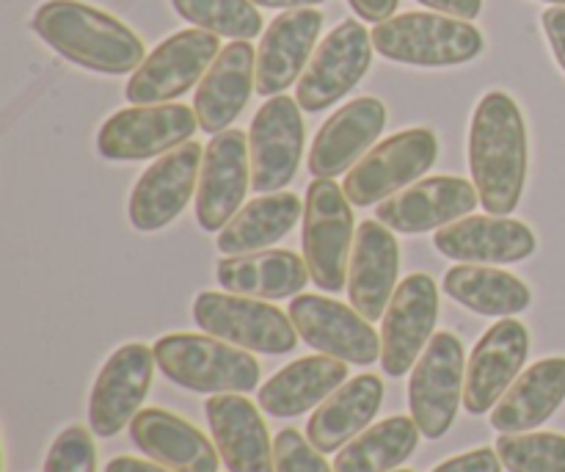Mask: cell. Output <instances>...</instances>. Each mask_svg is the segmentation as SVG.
Listing matches in <instances>:
<instances>
[{
    "label": "cell",
    "mask_w": 565,
    "mask_h": 472,
    "mask_svg": "<svg viewBox=\"0 0 565 472\" xmlns=\"http://www.w3.org/2000/svg\"><path fill=\"white\" fill-rule=\"evenodd\" d=\"M445 293L461 307L491 318H511L524 313L533 293L519 276L489 265L461 263L445 274Z\"/></svg>",
    "instance_id": "1f68e13d"
},
{
    "label": "cell",
    "mask_w": 565,
    "mask_h": 472,
    "mask_svg": "<svg viewBox=\"0 0 565 472\" xmlns=\"http://www.w3.org/2000/svg\"><path fill=\"white\" fill-rule=\"evenodd\" d=\"M348 381V363L329 357H303L270 376L259 387V407L270 418H298L318 409L334 390Z\"/></svg>",
    "instance_id": "f1b7e54d"
},
{
    "label": "cell",
    "mask_w": 565,
    "mask_h": 472,
    "mask_svg": "<svg viewBox=\"0 0 565 472\" xmlns=\"http://www.w3.org/2000/svg\"><path fill=\"white\" fill-rule=\"evenodd\" d=\"M31 25L55 53L99 75H127L147 59L132 28L81 0H44Z\"/></svg>",
    "instance_id": "7a4b0ae2"
},
{
    "label": "cell",
    "mask_w": 565,
    "mask_h": 472,
    "mask_svg": "<svg viewBox=\"0 0 565 472\" xmlns=\"http://www.w3.org/2000/svg\"><path fill=\"white\" fill-rule=\"evenodd\" d=\"M193 321L207 335L254 354L281 357L298 346L290 315L263 298L202 291L193 302Z\"/></svg>",
    "instance_id": "8992f818"
},
{
    "label": "cell",
    "mask_w": 565,
    "mask_h": 472,
    "mask_svg": "<svg viewBox=\"0 0 565 472\" xmlns=\"http://www.w3.org/2000/svg\"><path fill=\"white\" fill-rule=\"evenodd\" d=\"M348 3H351V9L356 11L364 22H375V25H379V22L390 20V17L395 14L401 0H348Z\"/></svg>",
    "instance_id": "60d3db41"
},
{
    "label": "cell",
    "mask_w": 565,
    "mask_h": 472,
    "mask_svg": "<svg viewBox=\"0 0 565 472\" xmlns=\"http://www.w3.org/2000/svg\"><path fill=\"white\" fill-rule=\"evenodd\" d=\"M401 271V243L386 224L373 219L356 227L351 269H348V298L353 310L367 321L384 318L397 291Z\"/></svg>",
    "instance_id": "7402d4cb"
},
{
    "label": "cell",
    "mask_w": 565,
    "mask_h": 472,
    "mask_svg": "<svg viewBox=\"0 0 565 472\" xmlns=\"http://www.w3.org/2000/svg\"><path fill=\"white\" fill-rule=\"evenodd\" d=\"M494 448L508 472H565V434H552V431L500 434Z\"/></svg>",
    "instance_id": "e575fe53"
},
{
    "label": "cell",
    "mask_w": 565,
    "mask_h": 472,
    "mask_svg": "<svg viewBox=\"0 0 565 472\" xmlns=\"http://www.w3.org/2000/svg\"><path fill=\"white\" fill-rule=\"evenodd\" d=\"M541 25H544L546 42H550L552 53H555L557 64L565 72V6H552L541 14Z\"/></svg>",
    "instance_id": "f35d334b"
},
{
    "label": "cell",
    "mask_w": 565,
    "mask_h": 472,
    "mask_svg": "<svg viewBox=\"0 0 565 472\" xmlns=\"http://www.w3.org/2000/svg\"><path fill=\"white\" fill-rule=\"evenodd\" d=\"M130 437L152 462L174 472H218V448L188 420L166 409H141L130 423Z\"/></svg>",
    "instance_id": "484cf974"
},
{
    "label": "cell",
    "mask_w": 565,
    "mask_h": 472,
    "mask_svg": "<svg viewBox=\"0 0 565 472\" xmlns=\"http://www.w3.org/2000/svg\"><path fill=\"white\" fill-rule=\"evenodd\" d=\"M463 343L452 332L430 337L408 381V409L425 440H441L456 423L467 385Z\"/></svg>",
    "instance_id": "ba28073f"
},
{
    "label": "cell",
    "mask_w": 565,
    "mask_h": 472,
    "mask_svg": "<svg viewBox=\"0 0 565 472\" xmlns=\"http://www.w3.org/2000/svg\"><path fill=\"white\" fill-rule=\"evenodd\" d=\"M44 472H97V448L83 426H70L55 437Z\"/></svg>",
    "instance_id": "d590c367"
},
{
    "label": "cell",
    "mask_w": 565,
    "mask_h": 472,
    "mask_svg": "<svg viewBox=\"0 0 565 472\" xmlns=\"http://www.w3.org/2000/svg\"><path fill=\"white\" fill-rule=\"evenodd\" d=\"M434 247L458 263L502 265L533 258L539 241L527 224L508 216H463L436 230Z\"/></svg>",
    "instance_id": "ffe728a7"
},
{
    "label": "cell",
    "mask_w": 565,
    "mask_h": 472,
    "mask_svg": "<svg viewBox=\"0 0 565 472\" xmlns=\"http://www.w3.org/2000/svg\"><path fill=\"white\" fill-rule=\"evenodd\" d=\"M419 426L414 418H386L364 429L356 440L337 451L334 472H395L417 451Z\"/></svg>",
    "instance_id": "d6a6232c"
},
{
    "label": "cell",
    "mask_w": 565,
    "mask_h": 472,
    "mask_svg": "<svg viewBox=\"0 0 565 472\" xmlns=\"http://www.w3.org/2000/svg\"><path fill=\"white\" fill-rule=\"evenodd\" d=\"M154 363L160 374L177 387L193 392H246L257 390L259 363L232 343L213 335H166L154 343Z\"/></svg>",
    "instance_id": "3957f363"
},
{
    "label": "cell",
    "mask_w": 565,
    "mask_h": 472,
    "mask_svg": "<svg viewBox=\"0 0 565 472\" xmlns=\"http://www.w3.org/2000/svg\"><path fill=\"white\" fill-rule=\"evenodd\" d=\"M439 318V287L428 274H412L397 285L381 324V368L392 379L414 370L434 337Z\"/></svg>",
    "instance_id": "7c38bea8"
},
{
    "label": "cell",
    "mask_w": 565,
    "mask_h": 472,
    "mask_svg": "<svg viewBox=\"0 0 565 472\" xmlns=\"http://www.w3.org/2000/svg\"><path fill=\"white\" fill-rule=\"evenodd\" d=\"M439 155V141L428 127L395 133L375 144L356 166L345 175V197L353 208H373L395 197L408 182L428 175Z\"/></svg>",
    "instance_id": "52a82bcc"
},
{
    "label": "cell",
    "mask_w": 565,
    "mask_h": 472,
    "mask_svg": "<svg viewBox=\"0 0 565 472\" xmlns=\"http://www.w3.org/2000/svg\"><path fill=\"white\" fill-rule=\"evenodd\" d=\"M565 401V357L530 365L502 401L491 409V426L500 434H524L544 426Z\"/></svg>",
    "instance_id": "f546056e"
},
{
    "label": "cell",
    "mask_w": 565,
    "mask_h": 472,
    "mask_svg": "<svg viewBox=\"0 0 565 472\" xmlns=\"http://www.w3.org/2000/svg\"><path fill=\"white\" fill-rule=\"evenodd\" d=\"M204 149L196 141H185L154 160L130 193V224L138 232H158L169 227L191 202L202 175Z\"/></svg>",
    "instance_id": "9a60e30c"
},
{
    "label": "cell",
    "mask_w": 565,
    "mask_h": 472,
    "mask_svg": "<svg viewBox=\"0 0 565 472\" xmlns=\"http://www.w3.org/2000/svg\"><path fill=\"white\" fill-rule=\"evenodd\" d=\"M530 354V332L522 321L502 318L486 332L467 359L463 409L486 415L502 401L522 374Z\"/></svg>",
    "instance_id": "ac0fdd59"
},
{
    "label": "cell",
    "mask_w": 565,
    "mask_h": 472,
    "mask_svg": "<svg viewBox=\"0 0 565 472\" xmlns=\"http://www.w3.org/2000/svg\"><path fill=\"white\" fill-rule=\"evenodd\" d=\"M257 88V50L252 42L226 44L199 83L193 94V111H196L199 127L204 133H221L243 114Z\"/></svg>",
    "instance_id": "d4e9b609"
},
{
    "label": "cell",
    "mask_w": 565,
    "mask_h": 472,
    "mask_svg": "<svg viewBox=\"0 0 565 472\" xmlns=\"http://www.w3.org/2000/svg\"><path fill=\"white\" fill-rule=\"evenodd\" d=\"M252 188L257 193H279L292 182L303 155V116L298 99L287 94L265 99L248 130Z\"/></svg>",
    "instance_id": "4fadbf2b"
},
{
    "label": "cell",
    "mask_w": 565,
    "mask_h": 472,
    "mask_svg": "<svg viewBox=\"0 0 565 472\" xmlns=\"http://www.w3.org/2000/svg\"><path fill=\"white\" fill-rule=\"evenodd\" d=\"M309 280L326 293H340L348 282L353 247V208L340 186L329 177L309 182L301 232Z\"/></svg>",
    "instance_id": "5b68a950"
},
{
    "label": "cell",
    "mask_w": 565,
    "mask_h": 472,
    "mask_svg": "<svg viewBox=\"0 0 565 472\" xmlns=\"http://www.w3.org/2000/svg\"><path fill=\"white\" fill-rule=\"evenodd\" d=\"M373 48L384 59L412 66H458L478 59L486 39L469 20L406 11L373 28Z\"/></svg>",
    "instance_id": "277c9868"
},
{
    "label": "cell",
    "mask_w": 565,
    "mask_h": 472,
    "mask_svg": "<svg viewBox=\"0 0 565 472\" xmlns=\"http://www.w3.org/2000/svg\"><path fill=\"white\" fill-rule=\"evenodd\" d=\"M196 111L182 103L130 105L116 111L99 127L97 149L108 160H147L191 141L196 133Z\"/></svg>",
    "instance_id": "30bf717a"
},
{
    "label": "cell",
    "mask_w": 565,
    "mask_h": 472,
    "mask_svg": "<svg viewBox=\"0 0 565 472\" xmlns=\"http://www.w3.org/2000/svg\"><path fill=\"white\" fill-rule=\"evenodd\" d=\"M373 61V33L356 20H345L320 42L296 86V99L309 114L331 108L359 86Z\"/></svg>",
    "instance_id": "8fae6325"
},
{
    "label": "cell",
    "mask_w": 565,
    "mask_h": 472,
    "mask_svg": "<svg viewBox=\"0 0 565 472\" xmlns=\"http://www.w3.org/2000/svg\"><path fill=\"white\" fill-rule=\"evenodd\" d=\"M215 280L226 293L281 302L301 293L309 282L307 260L287 249H263L252 254L224 258L215 265Z\"/></svg>",
    "instance_id": "83f0119b"
},
{
    "label": "cell",
    "mask_w": 565,
    "mask_h": 472,
    "mask_svg": "<svg viewBox=\"0 0 565 472\" xmlns=\"http://www.w3.org/2000/svg\"><path fill=\"white\" fill-rule=\"evenodd\" d=\"M381 403H384V381L379 376L362 374L345 381L312 412L307 426L309 442L320 453L342 451L373 423Z\"/></svg>",
    "instance_id": "4316f807"
},
{
    "label": "cell",
    "mask_w": 565,
    "mask_h": 472,
    "mask_svg": "<svg viewBox=\"0 0 565 472\" xmlns=\"http://www.w3.org/2000/svg\"><path fill=\"white\" fill-rule=\"evenodd\" d=\"M254 6H263V9H309V6L326 3V0H252Z\"/></svg>",
    "instance_id": "7bdbcfd3"
},
{
    "label": "cell",
    "mask_w": 565,
    "mask_h": 472,
    "mask_svg": "<svg viewBox=\"0 0 565 472\" xmlns=\"http://www.w3.org/2000/svg\"><path fill=\"white\" fill-rule=\"evenodd\" d=\"M478 202L480 193L475 182L439 175L414 182L406 191H397L395 197L375 208V216L392 232L417 235V232L441 230V227L463 219L478 208Z\"/></svg>",
    "instance_id": "d6986e66"
},
{
    "label": "cell",
    "mask_w": 565,
    "mask_h": 472,
    "mask_svg": "<svg viewBox=\"0 0 565 472\" xmlns=\"http://www.w3.org/2000/svg\"><path fill=\"white\" fill-rule=\"evenodd\" d=\"M171 6L191 25L232 42H252L263 31V14L252 0H171Z\"/></svg>",
    "instance_id": "836d02e7"
},
{
    "label": "cell",
    "mask_w": 565,
    "mask_h": 472,
    "mask_svg": "<svg viewBox=\"0 0 565 472\" xmlns=\"http://www.w3.org/2000/svg\"><path fill=\"white\" fill-rule=\"evenodd\" d=\"M276 472H334L323 453L296 429H285L274 440Z\"/></svg>",
    "instance_id": "8d00e7d4"
},
{
    "label": "cell",
    "mask_w": 565,
    "mask_h": 472,
    "mask_svg": "<svg viewBox=\"0 0 565 472\" xmlns=\"http://www.w3.org/2000/svg\"><path fill=\"white\" fill-rule=\"evenodd\" d=\"M303 216V204L296 193H263L252 199L235 213V219L218 232V252L226 258L235 254L263 252V249L279 243L298 219Z\"/></svg>",
    "instance_id": "4dcf8cb0"
},
{
    "label": "cell",
    "mask_w": 565,
    "mask_h": 472,
    "mask_svg": "<svg viewBox=\"0 0 565 472\" xmlns=\"http://www.w3.org/2000/svg\"><path fill=\"white\" fill-rule=\"evenodd\" d=\"M221 462L230 472H276L274 442L263 415L241 392L213 396L204 407Z\"/></svg>",
    "instance_id": "cb8c5ba5"
},
{
    "label": "cell",
    "mask_w": 565,
    "mask_h": 472,
    "mask_svg": "<svg viewBox=\"0 0 565 472\" xmlns=\"http://www.w3.org/2000/svg\"><path fill=\"white\" fill-rule=\"evenodd\" d=\"M527 169L530 144L522 111L511 94L489 92L469 127V171L480 204L491 216H511L522 202Z\"/></svg>",
    "instance_id": "6da1fadb"
},
{
    "label": "cell",
    "mask_w": 565,
    "mask_h": 472,
    "mask_svg": "<svg viewBox=\"0 0 565 472\" xmlns=\"http://www.w3.org/2000/svg\"><path fill=\"white\" fill-rule=\"evenodd\" d=\"M544 3H552V6H565V0H544Z\"/></svg>",
    "instance_id": "ee69618b"
},
{
    "label": "cell",
    "mask_w": 565,
    "mask_h": 472,
    "mask_svg": "<svg viewBox=\"0 0 565 472\" xmlns=\"http://www.w3.org/2000/svg\"><path fill=\"white\" fill-rule=\"evenodd\" d=\"M384 127L386 108L379 97H356L342 105L315 136L309 149V171L329 180L348 175L375 147V138L384 133Z\"/></svg>",
    "instance_id": "44dd1931"
},
{
    "label": "cell",
    "mask_w": 565,
    "mask_h": 472,
    "mask_svg": "<svg viewBox=\"0 0 565 472\" xmlns=\"http://www.w3.org/2000/svg\"><path fill=\"white\" fill-rule=\"evenodd\" d=\"M417 3L428 6L439 14L458 17V20H475L483 11V0H417Z\"/></svg>",
    "instance_id": "ab89813d"
},
{
    "label": "cell",
    "mask_w": 565,
    "mask_h": 472,
    "mask_svg": "<svg viewBox=\"0 0 565 472\" xmlns=\"http://www.w3.org/2000/svg\"><path fill=\"white\" fill-rule=\"evenodd\" d=\"M221 50L224 48L215 33L202 31V28L177 31L174 36L160 42L132 72L125 88L127 99L132 105H160L182 97L196 83H202Z\"/></svg>",
    "instance_id": "9c48e42d"
},
{
    "label": "cell",
    "mask_w": 565,
    "mask_h": 472,
    "mask_svg": "<svg viewBox=\"0 0 565 472\" xmlns=\"http://www.w3.org/2000/svg\"><path fill=\"white\" fill-rule=\"evenodd\" d=\"M323 28L318 9H290L276 17L257 48V92L276 97L301 81Z\"/></svg>",
    "instance_id": "603a6c76"
},
{
    "label": "cell",
    "mask_w": 565,
    "mask_h": 472,
    "mask_svg": "<svg viewBox=\"0 0 565 472\" xmlns=\"http://www.w3.org/2000/svg\"><path fill=\"white\" fill-rule=\"evenodd\" d=\"M154 352L143 343H127L110 354L88 398V426L97 437H116L132 423L152 385Z\"/></svg>",
    "instance_id": "2e32d148"
},
{
    "label": "cell",
    "mask_w": 565,
    "mask_h": 472,
    "mask_svg": "<svg viewBox=\"0 0 565 472\" xmlns=\"http://www.w3.org/2000/svg\"><path fill=\"white\" fill-rule=\"evenodd\" d=\"M105 472H174L158 462H147V459H132V457H116L105 464Z\"/></svg>",
    "instance_id": "b9f144b4"
},
{
    "label": "cell",
    "mask_w": 565,
    "mask_h": 472,
    "mask_svg": "<svg viewBox=\"0 0 565 472\" xmlns=\"http://www.w3.org/2000/svg\"><path fill=\"white\" fill-rule=\"evenodd\" d=\"M252 186L248 136L241 130H221L204 149L199 175L196 221L204 232H221L243 208Z\"/></svg>",
    "instance_id": "e0dca14e"
},
{
    "label": "cell",
    "mask_w": 565,
    "mask_h": 472,
    "mask_svg": "<svg viewBox=\"0 0 565 472\" xmlns=\"http://www.w3.org/2000/svg\"><path fill=\"white\" fill-rule=\"evenodd\" d=\"M395 472H412V470H395Z\"/></svg>",
    "instance_id": "f6af8a7d"
},
{
    "label": "cell",
    "mask_w": 565,
    "mask_h": 472,
    "mask_svg": "<svg viewBox=\"0 0 565 472\" xmlns=\"http://www.w3.org/2000/svg\"><path fill=\"white\" fill-rule=\"evenodd\" d=\"M434 472H502V462L497 457V451H491V448H478V451L447 459Z\"/></svg>",
    "instance_id": "74e56055"
},
{
    "label": "cell",
    "mask_w": 565,
    "mask_h": 472,
    "mask_svg": "<svg viewBox=\"0 0 565 472\" xmlns=\"http://www.w3.org/2000/svg\"><path fill=\"white\" fill-rule=\"evenodd\" d=\"M290 321L309 348L351 365H373L381 359V335L364 315L334 298L296 296L290 302Z\"/></svg>",
    "instance_id": "5bb4252c"
}]
</instances>
